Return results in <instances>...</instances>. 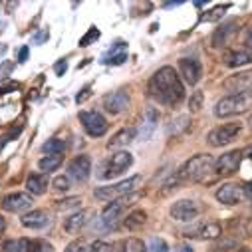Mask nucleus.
Masks as SVG:
<instances>
[{"label":"nucleus","mask_w":252,"mask_h":252,"mask_svg":"<svg viewBox=\"0 0 252 252\" xmlns=\"http://www.w3.org/2000/svg\"><path fill=\"white\" fill-rule=\"evenodd\" d=\"M147 90L155 101L169 105V107H175L185 99V86H183L179 74L175 72V68H171V66L159 68L151 76Z\"/></svg>","instance_id":"1"},{"label":"nucleus","mask_w":252,"mask_h":252,"mask_svg":"<svg viewBox=\"0 0 252 252\" xmlns=\"http://www.w3.org/2000/svg\"><path fill=\"white\" fill-rule=\"evenodd\" d=\"M215 159L211 155H195L177 173V181H205L215 171Z\"/></svg>","instance_id":"2"},{"label":"nucleus","mask_w":252,"mask_h":252,"mask_svg":"<svg viewBox=\"0 0 252 252\" xmlns=\"http://www.w3.org/2000/svg\"><path fill=\"white\" fill-rule=\"evenodd\" d=\"M250 107H252V90L238 92V94H230V95H224L222 99H219L215 105V115L220 119L232 117V115L248 111Z\"/></svg>","instance_id":"3"},{"label":"nucleus","mask_w":252,"mask_h":252,"mask_svg":"<svg viewBox=\"0 0 252 252\" xmlns=\"http://www.w3.org/2000/svg\"><path fill=\"white\" fill-rule=\"evenodd\" d=\"M141 177L139 175H133L129 179H123L119 183H113V185H107V187H97L95 189V199L97 201H103V203H111V201H117L121 197H127L131 193H135L139 185H141Z\"/></svg>","instance_id":"4"},{"label":"nucleus","mask_w":252,"mask_h":252,"mask_svg":"<svg viewBox=\"0 0 252 252\" xmlns=\"http://www.w3.org/2000/svg\"><path fill=\"white\" fill-rule=\"evenodd\" d=\"M133 165V155L129 151H117V153H111V157L101 165V173H99V179L103 181H111V179H117L121 177L125 171Z\"/></svg>","instance_id":"5"},{"label":"nucleus","mask_w":252,"mask_h":252,"mask_svg":"<svg viewBox=\"0 0 252 252\" xmlns=\"http://www.w3.org/2000/svg\"><path fill=\"white\" fill-rule=\"evenodd\" d=\"M139 197H141V193H131V195H127V197H121V199H117V201H111V203L103 209V213H101V224H103L105 228H115L117 222L121 220L125 209H127L129 205H133Z\"/></svg>","instance_id":"6"},{"label":"nucleus","mask_w":252,"mask_h":252,"mask_svg":"<svg viewBox=\"0 0 252 252\" xmlns=\"http://www.w3.org/2000/svg\"><path fill=\"white\" fill-rule=\"evenodd\" d=\"M242 131V123L240 121H228L222 123L219 127H215L209 135H207V143L211 147H224L228 143H232Z\"/></svg>","instance_id":"7"},{"label":"nucleus","mask_w":252,"mask_h":252,"mask_svg":"<svg viewBox=\"0 0 252 252\" xmlns=\"http://www.w3.org/2000/svg\"><path fill=\"white\" fill-rule=\"evenodd\" d=\"M169 215L179 222H191L201 215V205L193 199H181L171 205Z\"/></svg>","instance_id":"8"},{"label":"nucleus","mask_w":252,"mask_h":252,"mask_svg":"<svg viewBox=\"0 0 252 252\" xmlns=\"http://www.w3.org/2000/svg\"><path fill=\"white\" fill-rule=\"evenodd\" d=\"M80 121L90 137H101L109 127L107 119L99 111H80Z\"/></svg>","instance_id":"9"},{"label":"nucleus","mask_w":252,"mask_h":252,"mask_svg":"<svg viewBox=\"0 0 252 252\" xmlns=\"http://www.w3.org/2000/svg\"><path fill=\"white\" fill-rule=\"evenodd\" d=\"M179 76H183V80L189 86H197L203 78V66L197 58H181L179 60Z\"/></svg>","instance_id":"10"},{"label":"nucleus","mask_w":252,"mask_h":252,"mask_svg":"<svg viewBox=\"0 0 252 252\" xmlns=\"http://www.w3.org/2000/svg\"><path fill=\"white\" fill-rule=\"evenodd\" d=\"M32 195L30 193H10L2 199V203H0V207H2L6 213H24V211H30L32 209Z\"/></svg>","instance_id":"11"},{"label":"nucleus","mask_w":252,"mask_h":252,"mask_svg":"<svg viewBox=\"0 0 252 252\" xmlns=\"http://www.w3.org/2000/svg\"><path fill=\"white\" fill-rule=\"evenodd\" d=\"M129 107V95L125 90H117V92H111L103 97V109L111 115H119L123 113L125 109Z\"/></svg>","instance_id":"12"},{"label":"nucleus","mask_w":252,"mask_h":252,"mask_svg":"<svg viewBox=\"0 0 252 252\" xmlns=\"http://www.w3.org/2000/svg\"><path fill=\"white\" fill-rule=\"evenodd\" d=\"M92 175V159L88 155H78L68 163V177L76 179L78 183L88 181Z\"/></svg>","instance_id":"13"},{"label":"nucleus","mask_w":252,"mask_h":252,"mask_svg":"<svg viewBox=\"0 0 252 252\" xmlns=\"http://www.w3.org/2000/svg\"><path fill=\"white\" fill-rule=\"evenodd\" d=\"M244 189L236 183H224L222 187H219L217 191V201L222 203V205H238L242 199H244Z\"/></svg>","instance_id":"14"},{"label":"nucleus","mask_w":252,"mask_h":252,"mask_svg":"<svg viewBox=\"0 0 252 252\" xmlns=\"http://www.w3.org/2000/svg\"><path fill=\"white\" fill-rule=\"evenodd\" d=\"M240 161H242V153L240 151H228L224 155H220L215 163V173L219 175H232L238 171L240 167Z\"/></svg>","instance_id":"15"},{"label":"nucleus","mask_w":252,"mask_h":252,"mask_svg":"<svg viewBox=\"0 0 252 252\" xmlns=\"http://www.w3.org/2000/svg\"><path fill=\"white\" fill-rule=\"evenodd\" d=\"M125 60H127V44H125L123 40H117L101 56V62L105 66H121V64H125Z\"/></svg>","instance_id":"16"},{"label":"nucleus","mask_w":252,"mask_h":252,"mask_svg":"<svg viewBox=\"0 0 252 252\" xmlns=\"http://www.w3.org/2000/svg\"><path fill=\"white\" fill-rule=\"evenodd\" d=\"M224 88L232 94H238V92H248L252 90V70H246V72H238L234 76H230L226 82H224Z\"/></svg>","instance_id":"17"},{"label":"nucleus","mask_w":252,"mask_h":252,"mask_svg":"<svg viewBox=\"0 0 252 252\" xmlns=\"http://www.w3.org/2000/svg\"><path fill=\"white\" fill-rule=\"evenodd\" d=\"M224 64L230 68H238L244 64H250L252 62V50L248 48H240V50H226L224 52Z\"/></svg>","instance_id":"18"},{"label":"nucleus","mask_w":252,"mask_h":252,"mask_svg":"<svg viewBox=\"0 0 252 252\" xmlns=\"http://www.w3.org/2000/svg\"><path fill=\"white\" fill-rule=\"evenodd\" d=\"M159 123V111L155 107H147L145 113H143V121H141V131H139V139L145 141L153 135L155 127Z\"/></svg>","instance_id":"19"},{"label":"nucleus","mask_w":252,"mask_h":252,"mask_svg":"<svg viewBox=\"0 0 252 252\" xmlns=\"http://www.w3.org/2000/svg\"><path fill=\"white\" fill-rule=\"evenodd\" d=\"M94 213L92 211H80V213H74V215H70L66 220H64V230L68 232V234H78L86 224H88V220H90V217H92Z\"/></svg>","instance_id":"20"},{"label":"nucleus","mask_w":252,"mask_h":252,"mask_svg":"<svg viewBox=\"0 0 252 252\" xmlns=\"http://www.w3.org/2000/svg\"><path fill=\"white\" fill-rule=\"evenodd\" d=\"M109 252H147V246L143 240L131 236V238H121L109 246Z\"/></svg>","instance_id":"21"},{"label":"nucleus","mask_w":252,"mask_h":252,"mask_svg":"<svg viewBox=\"0 0 252 252\" xmlns=\"http://www.w3.org/2000/svg\"><path fill=\"white\" fill-rule=\"evenodd\" d=\"M20 220H22V224H24L26 228H34V230H38V228H44V226L50 222V217H48L46 211L34 209V211H28L26 215H22Z\"/></svg>","instance_id":"22"},{"label":"nucleus","mask_w":252,"mask_h":252,"mask_svg":"<svg viewBox=\"0 0 252 252\" xmlns=\"http://www.w3.org/2000/svg\"><path fill=\"white\" fill-rule=\"evenodd\" d=\"M26 189L30 195H44L48 189V177L42 173H32L26 179Z\"/></svg>","instance_id":"23"},{"label":"nucleus","mask_w":252,"mask_h":252,"mask_svg":"<svg viewBox=\"0 0 252 252\" xmlns=\"http://www.w3.org/2000/svg\"><path fill=\"white\" fill-rule=\"evenodd\" d=\"M135 139V129L133 127H125L121 131H117L109 141H107V149H115V147H125Z\"/></svg>","instance_id":"24"},{"label":"nucleus","mask_w":252,"mask_h":252,"mask_svg":"<svg viewBox=\"0 0 252 252\" xmlns=\"http://www.w3.org/2000/svg\"><path fill=\"white\" fill-rule=\"evenodd\" d=\"M234 30H236V20H230V22L222 24L220 28H217V32L213 34V46H215V48L224 46V44L228 42V38L234 34Z\"/></svg>","instance_id":"25"},{"label":"nucleus","mask_w":252,"mask_h":252,"mask_svg":"<svg viewBox=\"0 0 252 252\" xmlns=\"http://www.w3.org/2000/svg\"><path fill=\"white\" fill-rule=\"evenodd\" d=\"M220 234H222L220 224H217V222H207V224L199 226V228L195 230V234H193V236L203 238V240H215V238H219Z\"/></svg>","instance_id":"26"},{"label":"nucleus","mask_w":252,"mask_h":252,"mask_svg":"<svg viewBox=\"0 0 252 252\" xmlns=\"http://www.w3.org/2000/svg\"><path fill=\"white\" fill-rule=\"evenodd\" d=\"M2 252H32V240H28V238L6 240L2 244Z\"/></svg>","instance_id":"27"},{"label":"nucleus","mask_w":252,"mask_h":252,"mask_svg":"<svg viewBox=\"0 0 252 252\" xmlns=\"http://www.w3.org/2000/svg\"><path fill=\"white\" fill-rule=\"evenodd\" d=\"M145 220H147V213L145 211H131L129 215H127V219L123 220V224L127 226L129 230H137V228H141L143 224H145Z\"/></svg>","instance_id":"28"},{"label":"nucleus","mask_w":252,"mask_h":252,"mask_svg":"<svg viewBox=\"0 0 252 252\" xmlns=\"http://www.w3.org/2000/svg\"><path fill=\"white\" fill-rule=\"evenodd\" d=\"M60 165H62V155H44V157L38 161V167H40L44 173L56 171Z\"/></svg>","instance_id":"29"},{"label":"nucleus","mask_w":252,"mask_h":252,"mask_svg":"<svg viewBox=\"0 0 252 252\" xmlns=\"http://www.w3.org/2000/svg\"><path fill=\"white\" fill-rule=\"evenodd\" d=\"M64 149H66V143L62 139H50V141H46L42 145V151L46 155H62V153H64Z\"/></svg>","instance_id":"30"},{"label":"nucleus","mask_w":252,"mask_h":252,"mask_svg":"<svg viewBox=\"0 0 252 252\" xmlns=\"http://www.w3.org/2000/svg\"><path fill=\"white\" fill-rule=\"evenodd\" d=\"M230 8V4H224V6H215L213 10H209V12H205L203 16H201V20L203 22H217V20H220L222 16H224V12Z\"/></svg>","instance_id":"31"},{"label":"nucleus","mask_w":252,"mask_h":252,"mask_svg":"<svg viewBox=\"0 0 252 252\" xmlns=\"http://www.w3.org/2000/svg\"><path fill=\"white\" fill-rule=\"evenodd\" d=\"M52 187H54V191H58V193H68L70 189H72L70 177H68V175H58V177H54Z\"/></svg>","instance_id":"32"},{"label":"nucleus","mask_w":252,"mask_h":252,"mask_svg":"<svg viewBox=\"0 0 252 252\" xmlns=\"http://www.w3.org/2000/svg\"><path fill=\"white\" fill-rule=\"evenodd\" d=\"M187 125H189V115H179L177 119H173V121H171L167 133H169V135H173V133L177 135V133H181V131H185V129H187Z\"/></svg>","instance_id":"33"},{"label":"nucleus","mask_w":252,"mask_h":252,"mask_svg":"<svg viewBox=\"0 0 252 252\" xmlns=\"http://www.w3.org/2000/svg\"><path fill=\"white\" fill-rule=\"evenodd\" d=\"M149 252H169L171 248H169V244H167V240L165 238H151V242H149V248H147Z\"/></svg>","instance_id":"34"},{"label":"nucleus","mask_w":252,"mask_h":252,"mask_svg":"<svg viewBox=\"0 0 252 252\" xmlns=\"http://www.w3.org/2000/svg\"><path fill=\"white\" fill-rule=\"evenodd\" d=\"M80 199L78 197H70V199H64V201H58L56 203V209L58 211H68V209H76V207H80Z\"/></svg>","instance_id":"35"},{"label":"nucleus","mask_w":252,"mask_h":252,"mask_svg":"<svg viewBox=\"0 0 252 252\" xmlns=\"http://www.w3.org/2000/svg\"><path fill=\"white\" fill-rule=\"evenodd\" d=\"M32 252H54V246L48 240L36 238V240H32Z\"/></svg>","instance_id":"36"},{"label":"nucleus","mask_w":252,"mask_h":252,"mask_svg":"<svg viewBox=\"0 0 252 252\" xmlns=\"http://www.w3.org/2000/svg\"><path fill=\"white\" fill-rule=\"evenodd\" d=\"M97 38H99V30H97V28H90V30H88V34L80 40V46H82V48H86V46H90L92 42H95Z\"/></svg>","instance_id":"37"},{"label":"nucleus","mask_w":252,"mask_h":252,"mask_svg":"<svg viewBox=\"0 0 252 252\" xmlns=\"http://www.w3.org/2000/svg\"><path fill=\"white\" fill-rule=\"evenodd\" d=\"M189 107H191V111H199L203 107V92L197 90L193 95H191V101H189Z\"/></svg>","instance_id":"38"},{"label":"nucleus","mask_w":252,"mask_h":252,"mask_svg":"<svg viewBox=\"0 0 252 252\" xmlns=\"http://www.w3.org/2000/svg\"><path fill=\"white\" fill-rule=\"evenodd\" d=\"M109 246H111V244H107V242H103V240H95V242L90 246L88 252H109Z\"/></svg>","instance_id":"39"},{"label":"nucleus","mask_w":252,"mask_h":252,"mask_svg":"<svg viewBox=\"0 0 252 252\" xmlns=\"http://www.w3.org/2000/svg\"><path fill=\"white\" fill-rule=\"evenodd\" d=\"M64 252H88V250H86V244H84L82 240H74V242H70V244L66 246Z\"/></svg>","instance_id":"40"},{"label":"nucleus","mask_w":252,"mask_h":252,"mask_svg":"<svg viewBox=\"0 0 252 252\" xmlns=\"http://www.w3.org/2000/svg\"><path fill=\"white\" fill-rule=\"evenodd\" d=\"M66 70H68V62H66V60H60V62H56V66H54L56 76H64V74H66Z\"/></svg>","instance_id":"41"},{"label":"nucleus","mask_w":252,"mask_h":252,"mask_svg":"<svg viewBox=\"0 0 252 252\" xmlns=\"http://www.w3.org/2000/svg\"><path fill=\"white\" fill-rule=\"evenodd\" d=\"M90 95H92V92H90V86H88V88H84V90H82V94H78V95H76V101H78V103H84Z\"/></svg>","instance_id":"42"},{"label":"nucleus","mask_w":252,"mask_h":252,"mask_svg":"<svg viewBox=\"0 0 252 252\" xmlns=\"http://www.w3.org/2000/svg\"><path fill=\"white\" fill-rule=\"evenodd\" d=\"M44 40H48V32L44 30V32H38L36 36H34V44H42Z\"/></svg>","instance_id":"43"},{"label":"nucleus","mask_w":252,"mask_h":252,"mask_svg":"<svg viewBox=\"0 0 252 252\" xmlns=\"http://www.w3.org/2000/svg\"><path fill=\"white\" fill-rule=\"evenodd\" d=\"M244 44H246V48H248V50H252V28H248V30H246Z\"/></svg>","instance_id":"44"},{"label":"nucleus","mask_w":252,"mask_h":252,"mask_svg":"<svg viewBox=\"0 0 252 252\" xmlns=\"http://www.w3.org/2000/svg\"><path fill=\"white\" fill-rule=\"evenodd\" d=\"M26 58H28V48L24 46V48L20 50V54H18V62H26Z\"/></svg>","instance_id":"45"},{"label":"nucleus","mask_w":252,"mask_h":252,"mask_svg":"<svg viewBox=\"0 0 252 252\" xmlns=\"http://www.w3.org/2000/svg\"><path fill=\"white\" fill-rule=\"evenodd\" d=\"M244 195H246V197L252 201V183H250L248 187H244Z\"/></svg>","instance_id":"46"},{"label":"nucleus","mask_w":252,"mask_h":252,"mask_svg":"<svg viewBox=\"0 0 252 252\" xmlns=\"http://www.w3.org/2000/svg\"><path fill=\"white\" fill-rule=\"evenodd\" d=\"M4 228H6V222H4V219H2V217H0V234L4 232Z\"/></svg>","instance_id":"47"},{"label":"nucleus","mask_w":252,"mask_h":252,"mask_svg":"<svg viewBox=\"0 0 252 252\" xmlns=\"http://www.w3.org/2000/svg\"><path fill=\"white\" fill-rule=\"evenodd\" d=\"M244 153H246V155H250V157H252V145H250V147H246V151H244Z\"/></svg>","instance_id":"48"},{"label":"nucleus","mask_w":252,"mask_h":252,"mask_svg":"<svg viewBox=\"0 0 252 252\" xmlns=\"http://www.w3.org/2000/svg\"><path fill=\"white\" fill-rule=\"evenodd\" d=\"M250 125H252V119H250Z\"/></svg>","instance_id":"49"},{"label":"nucleus","mask_w":252,"mask_h":252,"mask_svg":"<svg viewBox=\"0 0 252 252\" xmlns=\"http://www.w3.org/2000/svg\"><path fill=\"white\" fill-rule=\"evenodd\" d=\"M242 252H248V250H242Z\"/></svg>","instance_id":"50"}]
</instances>
